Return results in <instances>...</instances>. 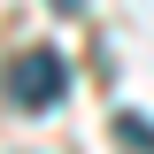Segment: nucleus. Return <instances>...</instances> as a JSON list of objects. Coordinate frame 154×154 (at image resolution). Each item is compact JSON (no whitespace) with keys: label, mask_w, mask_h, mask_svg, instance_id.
Masks as SVG:
<instances>
[{"label":"nucleus","mask_w":154,"mask_h":154,"mask_svg":"<svg viewBox=\"0 0 154 154\" xmlns=\"http://www.w3.org/2000/svg\"><path fill=\"white\" fill-rule=\"evenodd\" d=\"M69 93V62L62 54H46V46H31V54H16L8 62V100H16V108H54V100Z\"/></svg>","instance_id":"f257e3e1"},{"label":"nucleus","mask_w":154,"mask_h":154,"mask_svg":"<svg viewBox=\"0 0 154 154\" xmlns=\"http://www.w3.org/2000/svg\"><path fill=\"white\" fill-rule=\"evenodd\" d=\"M116 139L139 146V154H154V123H146V116H116Z\"/></svg>","instance_id":"f03ea898"},{"label":"nucleus","mask_w":154,"mask_h":154,"mask_svg":"<svg viewBox=\"0 0 154 154\" xmlns=\"http://www.w3.org/2000/svg\"><path fill=\"white\" fill-rule=\"evenodd\" d=\"M77 8H85V0H62V16H77Z\"/></svg>","instance_id":"7ed1b4c3"}]
</instances>
